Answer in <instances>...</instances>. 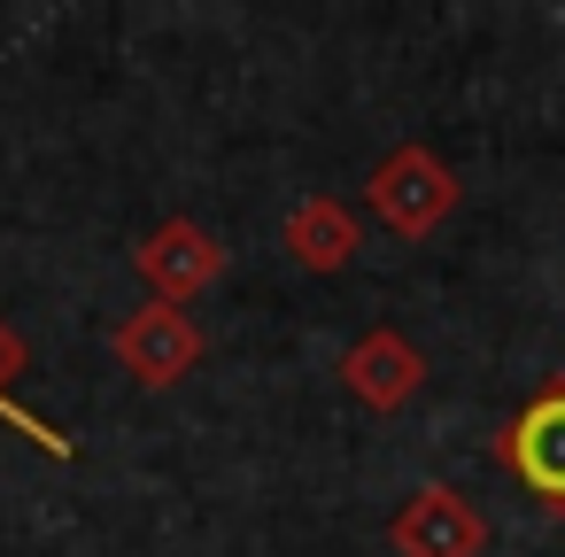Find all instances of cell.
<instances>
[{
	"label": "cell",
	"mask_w": 565,
	"mask_h": 557,
	"mask_svg": "<svg viewBox=\"0 0 565 557\" xmlns=\"http://www.w3.org/2000/svg\"><path fill=\"white\" fill-rule=\"evenodd\" d=\"M387 542H395V557H488V518L465 488L426 480L387 518Z\"/></svg>",
	"instance_id": "5b68a950"
},
{
	"label": "cell",
	"mask_w": 565,
	"mask_h": 557,
	"mask_svg": "<svg viewBox=\"0 0 565 557\" xmlns=\"http://www.w3.org/2000/svg\"><path fill=\"white\" fill-rule=\"evenodd\" d=\"M364 202H372V217H380L395 240H434V233L457 217L465 186H457V171H449L426 140H403V148H387V156L372 163Z\"/></svg>",
	"instance_id": "6da1fadb"
},
{
	"label": "cell",
	"mask_w": 565,
	"mask_h": 557,
	"mask_svg": "<svg viewBox=\"0 0 565 557\" xmlns=\"http://www.w3.org/2000/svg\"><path fill=\"white\" fill-rule=\"evenodd\" d=\"M225 264H233V248L210 233V225H194V217H163L140 248H132V271L148 279V294L156 302H171V310H186L202 287H217L225 279Z\"/></svg>",
	"instance_id": "277c9868"
},
{
	"label": "cell",
	"mask_w": 565,
	"mask_h": 557,
	"mask_svg": "<svg viewBox=\"0 0 565 557\" xmlns=\"http://www.w3.org/2000/svg\"><path fill=\"white\" fill-rule=\"evenodd\" d=\"M341 387L364 403V410H403L418 387H426V349L403 333V325H364L349 349H341Z\"/></svg>",
	"instance_id": "8992f818"
},
{
	"label": "cell",
	"mask_w": 565,
	"mask_h": 557,
	"mask_svg": "<svg viewBox=\"0 0 565 557\" xmlns=\"http://www.w3.org/2000/svg\"><path fill=\"white\" fill-rule=\"evenodd\" d=\"M495 464H503L550 518H565V372L542 379V387L519 403V418L495 433Z\"/></svg>",
	"instance_id": "7a4b0ae2"
},
{
	"label": "cell",
	"mask_w": 565,
	"mask_h": 557,
	"mask_svg": "<svg viewBox=\"0 0 565 557\" xmlns=\"http://www.w3.org/2000/svg\"><path fill=\"white\" fill-rule=\"evenodd\" d=\"M287 256L302 264V271H318V279H333V271H349L356 264V248H364V225H356V210L341 202V194H302L295 210H287Z\"/></svg>",
	"instance_id": "52a82bcc"
},
{
	"label": "cell",
	"mask_w": 565,
	"mask_h": 557,
	"mask_svg": "<svg viewBox=\"0 0 565 557\" xmlns=\"http://www.w3.org/2000/svg\"><path fill=\"white\" fill-rule=\"evenodd\" d=\"M24 372H32V349H24V333H17L9 318H0V426H17L32 449H47V457H63V464H71V457H78V441H71L55 418H40V410H24V403H17V379H24Z\"/></svg>",
	"instance_id": "ba28073f"
},
{
	"label": "cell",
	"mask_w": 565,
	"mask_h": 557,
	"mask_svg": "<svg viewBox=\"0 0 565 557\" xmlns=\"http://www.w3.org/2000/svg\"><path fill=\"white\" fill-rule=\"evenodd\" d=\"M109 356H117V372H125L132 387L171 395V387L202 364V325H194L186 310H171V302H140V310H125V318H117Z\"/></svg>",
	"instance_id": "3957f363"
}]
</instances>
